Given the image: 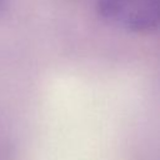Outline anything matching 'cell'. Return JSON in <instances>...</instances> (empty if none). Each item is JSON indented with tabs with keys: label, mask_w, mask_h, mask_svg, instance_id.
I'll use <instances>...</instances> for the list:
<instances>
[{
	"label": "cell",
	"mask_w": 160,
	"mask_h": 160,
	"mask_svg": "<svg viewBox=\"0 0 160 160\" xmlns=\"http://www.w3.org/2000/svg\"><path fill=\"white\" fill-rule=\"evenodd\" d=\"M160 0H98L100 18L129 32H151L159 25Z\"/></svg>",
	"instance_id": "6da1fadb"
},
{
	"label": "cell",
	"mask_w": 160,
	"mask_h": 160,
	"mask_svg": "<svg viewBox=\"0 0 160 160\" xmlns=\"http://www.w3.org/2000/svg\"><path fill=\"white\" fill-rule=\"evenodd\" d=\"M8 6H9V0H0V15L6 11Z\"/></svg>",
	"instance_id": "7a4b0ae2"
}]
</instances>
